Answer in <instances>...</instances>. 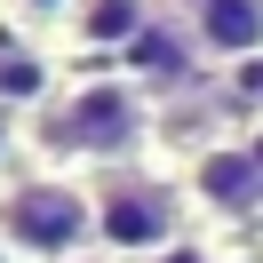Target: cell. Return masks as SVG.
I'll return each instance as SVG.
<instances>
[{
	"mask_svg": "<svg viewBox=\"0 0 263 263\" xmlns=\"http://www.w3.org/2000/svg\"><path fill=\"white\" fill-rule=\"evenodd\" d=\"M0 8H8V0H0Z\"/></svg>",
	"mask_w": 263,
	"mask_h": 263,
	"instance_id": "cell-11",
	"label": "cell"
},
{
	"mask_svg": "<svg viewBox=\"0 0 263 263\" xmlns=\"http://www.w3.org/2000/svg\"><path fill=\"white\" fill-rule=\"evenodd\" d=\"M72 263H112V255H72Z\"/></svg>",
	"mask_w": 263,
	"mask_h": 263,
	"instance_id": "cell-10",
	"label": "cell"
},
{
	"mask_svg": "<svg viewBox=\"0 0 263 263\" xmlns=\"http://www.w3.org/2000/svg\"><path fill=\"white\" fill-rule=\"evenodd\" d=\"M144 24H152L144 0H80V8H72V32H80L88 48H120V40H136Z\"/></svg>",
	"mask_w": 263,
	"mask_h": 263,
	"instance_id": "cell-7",
	"label": "cell"
},
{
	"mask_svg": "<svg viewBox=\"0 0 263 263\" xmlns=\"http://www.w3.org/2000/svg\"><path fill=\"white\" fill-rule=\"evenodd\" d=\"M183 215H192V192H176L167 176H136V167H120V176L96 183V247H104L112 263L176 247V239H183Z\"/></svg>",
	"mask_w": 263,
	"mask_h": 263,
	"instance_id": "cell-3",
	"label": "cell"
},
{
	"mask_svg": "<svg viewBox=\"0 0 263 263\" xmlns=\"http://www.w3.org/2000/svg\"><path fill=\"white\" fill-rule=\"evenodd\" d=\"M8 160H16V112H0V176H8Z\"/></svg>",
	"mask_w": 263,
	"mask_h": 263,
	"instance_id": "cell-9",
	"label": "cell"
},
{
	"mask_svg": "<svg viewBox=\"0 0 263 263\" xmlns=\"http://www.w3.org/2000/svg\"><path fill=\"white\" fill-rule=\"evenodd\" d=\"M8 8H16L24 24H56V16L72 24V8H80V0H8Z\"/></svg>",
	"mask_w": 263,
	"mask_h": 263,
	"instance_id": "cell-8",
	"label": "cell"
},
{
	"mask_svg": "<svg viewBox=\"0 0 263 263\" xmlns=\"http://www.w3.org/2000/svg\"><path fill=\"white\" fill-rule=\"evenodd\" d=\"M56 64L32 48V40H0V112H32V104H56Z\"/></svg>",
	"mask_w": 263,
	"mask_h": 263,
	"instance_id": "cell-6",
	"label": "cell"
},
{
	"mask_svg": "<svg viewBox=\"0 0 263 263\" xmlns=\"http://www.w3.org/2000/svg\"><path fill=\"white\" fill-rule=\"evenodd\" d=\"M152 144V96L128 72H96V80H72L64 96L48 104V152L80 167H128L136 152Z\"/></svg>",
	"mask_w": 263,
	"mask_h": 263,
	"instance_id": "cell-1",
	"label": "cell"
},
{
	"mask_svg": "<svg viewBox=\"0 0 263 263\" xmlns=\"http://www.w3.org/2000/svg\"><path fill=\"white\" fill-rule=\"evenodd\" d=\"M192 199L215 215H255L263 208V144H208L192 160Z\"/></svg>",
	"mask_w": 263,
	"mask_h": 263,
	"instance_id": "cell-4",
	"label": "cell"
},
{
	"mask_svg": "<svg viewBox=\"0 0 263 263\" xmlns=\"http://www.w3.org/2000/svg\"><path fill=\"white\" fill-rule=\"evenodd\" d=\"M192 48L215 56V64H239V56H263V0H192Z\"/></svg>",
	"mask_w": 263,
	"mask_h": 263,
	"instance_id": "cell-5",
	"label": "cell"
},
{
	"mask_svg": "<svg viewBox=\"0 0 263 263\" xmlns=\"http://www.w3.org/2000/svg\"><path fill=\"white\" fill-rule=\"evenodd\" d=\"M0 247L16 263H72L96 247V183L80 176H8L0 183Z\"/></svg>",
	"mask_w": 263,
	"mask_h": 263,
	"instance_id": "cell-2",
	"label": "cell"
}]
</instances>
